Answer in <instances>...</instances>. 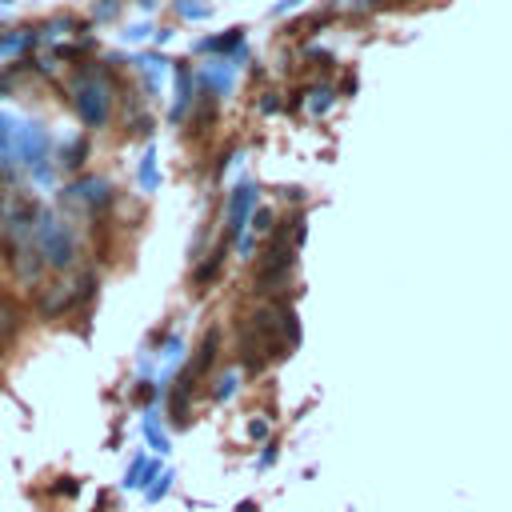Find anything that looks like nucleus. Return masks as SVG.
Listing matches in <instances>:
<instances>
[{"label": "nucleus", "mask_w": 512, "mask_h": 512, "mask_svg": "<svg viewBox=\"0 0 512 512\" xmlns=\"http://www.w3.org/2000/svg\"><path fill=\"white\" fill-rule=\"evenodd\" d=\"M44 224H48V228H44V244H48V252H52V264H56V268H64V264L72 260V256H68V252H72V244H68V236H64L60 228H52V220H44Z\"/></svg>", "instance_id": "obj_3"}, {"label": "nucleus", "mask_w": 512, "mask_h": 512, "mask_svg": "<svg viewBox=\"0 0 512 512\" xmlns=\"http://www.w3.org/2000/svg\"><path fill=\"white\" fill-rule=\"evenodd\" d=\"M296 4H300V0H280V4H276V16H280V12H288V8H296Z\"/></svg>", "instance_id": "obj_5"}, {"label": "nucleus", "mask_w": 512, "mask_h": 512, "mask_svg": "<svg viewBox=\"0 0 512 512\" xmlns=\"http://www.w3.org/2000/svg\"><path fill=\"white\" fill-rule=\"evenodd\" d=\"M252 204H256V188H252V184H240V188L232 192V200H228V240L244 232V220H248Z\"/></svg>", "instance_id": "obj_1"}, {"label": "nucleus", "mask_w": 512, "mask_h": 512, "mask_svg": "<svg viewBox=\"0 0 512 512\" xmlns=\"http://www.w3.org/2000/svg\"><path fill=\"white\" fill-rule=\"evenodd\" d=\"M16 332H20V308H16L8 296H0V356H4V348L12 344Z\"/></svg>", "instance_id": "obj_2"}, {"label": "nucleus", "mask_w": 512, "mask_h": 512, "mask_svg": "<svg viewBox=\"0 0 512 512\" xmlns=\"http://www.w3.org/2000/svg\"><path fill=\"white\" fill-rule=\"evenodd\" d=\"M316 100H312V112H328V104H332V88H320V92H312Z\"/></svg>", "instance_id": "obj_4"}]
</instances>
